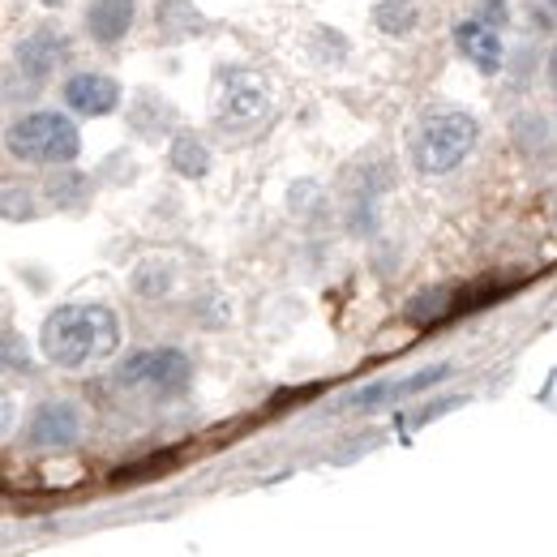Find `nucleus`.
I'll return each mask as SVG.
<instances>
[{
  "label": "nucleus",
  "mask_w": 557,
  "mask_h": 557,
  "mask_svg": "<svg viewBox=\"0 0 557 557\" xmlns=\"http://www.w3.org/2000/svg\"><path fill=\"white\" fill-rule=\"evenodd\" d=\"M154 26H159L163 35H172V39H185V35L202 30L207 17H202V9H198L194 0H159V9H154Z\"/></svg>",
  "instance_id": "nucleus-13"
},
{
  "label": "nucleus",
  "mask_w": 557,
  "mask_h": 557,
  "mask_svg": "<svg viewBox=\"0 0 557 557\" xmlns=\"http://www.w3.org/2000/svg\"><path fill=\"white\" fill-rule=\"evenodd\" d=\"M0 369H26V344L17 335H0Z\"/></svg>",
  "instance_id": "nucleus-17"
},
{
  "label": "nucleus",
  "mask_w": 557,
  "mask_h": 557,
  "mask_svg": "<svg viewBox=\"0 0 557 557\" xmlns=\"http://www.w3.org/2000/svg\"><path fill=\"white\" fill-rule=\"evenodd\" d=\"M61 95H65L70 112H77V116H90V121L112 116V112L121 108V99H125L121 82H116L112 73H99V70L70 73V77H65V86H61Z\"/></svg>",
  "instance_id": "nucleus-8"
},
{
  "label": "nucleus",
  "mask_w": 557,
  "mask_h": 557,
  "mask_svg": "<svg viewBox=\"0 0 557 557\" xmlns=\"http://www.w3.org/2000/svg\"><path fill=\"white\" fill-rule=\"evenodd\" d=\"M121 348V318L99 300H73L44 318L39 351L57 369H90Z\"/></svg>",
  "instance_id": "nucleus-1"
},
{
  "label": "nucleus",
  "mask_w": 557,
  "mask_h": 557,
  "mask_svg": "<svg viewBox=\"0 0 557 557\" xmlns=\"http://www.w3.org/2000/svg\"><path fill=\"white\" fill-rule=\"evenodd\" d=\"M172 262H159V258H150V262H141L138 271H134V292L146 296V300H159V296H168L172 292Z\"/></svg>",
  "instance_id": "nucleus-15"
},
{
  "label": "nucleus",
  "mask_w": 557,
  "mask_h": 557,
  "mask_svg": "<svg viewBox=\"0 0 557 557\" xmlns=\"http://www.w3.org/2000/svg\"><path fill=\"white\" fill-rule=\"evenodd\" d=\"M86 433V417L73 399H44L26 420V442L35 450H73Z\"/></svg>",
  "instance_id": "nucleus-6"
},
{
  "label": "nucleus",
  "mask_w": 557,
  "mask_h": 557,
  "mask_svg": "<svg viewBox=\"0 0 557 557\" xmlns=\"http://www.w3.org/2000/svg\"><path fill=\"white\" fill-rule=\"evenodd\" d=\"M9 424H13V404H9V395L0 391V433H9Z\"/></svg>",
  "instance_id": "nucleus-19"
},
{
  "label": "nucleus",
  "mask_w": 557,
  "mask_h": 557,
  "mask_svg": "<svg viewBox=\"0 0 557 557\" xmlns=\"http://www.w3.org/2000/svg\"><path fill=\"white\" fill-rule=\"evenodd\" d=\"M4 150H9L17 163L70 168L73 159L82 154V134H77V125H73L65 112L39 108V112L17 116V121L4 129Z\"/></svg>",
  "instance_id": "nucleus-3"
},
{
  "label": "nucleus",
  "mask_w": 557,
  "mask_h": 557,
  "mask_svg": "<svg viewBox=\"0 0 557 557\" xmlns=\"http://www.w3.org/2000/svg\"><path fill=\"white\" fill-rule=\"evenodd\" d=\"M168 168L176 172V176H185V181H202L210 172V146L198 134H189V129H181L172 146H168Z\"/></svg>",
  "instance_id": "nucleus-11"
},
{
  "label": "nucleus",
  "mask_w": 557,
  "mask_h": 557,
  "mask_svg": "<svg viewBox=\"0 0 557 557\" xmlns=\"http://www.w3.org/2000/svg\"><path fill=\"white\" fill-rule=\"evenodd\" d=\"M476 22L488 26V30L506 26V0H485V4H481V13H476Z\"/></svg>",
  "instance_id": "nucleus-18"
},
{
  "label": "nucleus",
  "mask_w": 557,
  "mask_h": 557,
  "mask_svg": "<svg viewBox=\"0 0 557 557\" xmlns=\"http://www.w3.org/2000/svg\"><path fill=\"white\" fill-rule=\"evenodd\" d=\"M455 44H459L463 61H472L485 77L502 73V65H506L502 35H497V30H488V26H481L476 17H468V22H459V26H455Z\"/></svg>",
  "instance_id": "nucleus-10"
},
{
  "label": "nucleus",
  "mask_w": 557,
  "mask_h": 557,
  "mask_svg": "<svg viewBox=\"0 0 557 557\" xmlns=\"http://www.w3.org/2000/svg\"><path fill=\"white\" fill-rule=\"evenodd\" d=\"M116 386L146 391L159 399H181L194 386V360L181 348H138L116 364Z\"/></svg>",
  "instance_id": "nucleus-4"
},
{
  "label": "nucleus",
  "mask_w": 557,
  "mask_h": 557,
  "mask_svg": "<svg viewBox=\"0 0 557 557\" xmlns=\"http://www.w3.org/2000/svg\"><path fill=\"white\" fill-rule=\"evenodd\" d=\"M214 116L232 134H245V129L262 125L271 116V82L253 70H227L219 82Z\"/></svg>",
  "instance_id": "nucleus-5"
},
{
  "label": "nucleus",
  "mask_w": 557,
  "mask_h": 557,
  "mask_svg": "<svg viewBox=\"0 0 557 557\" xmlns=\"http://www.w3.org/2000/svg\"><path fill=\"white\" fill-rule=\"evenodd\" d=\"M313 44H318L313 57H318L322 65H344L351 52L348 35H339V30H331V26H318V30H313Z\"/></svg>",
  "instance_id": "nucleus-16"
},
{
  "label": "nucleus",
  "mask_w": 557,
  "mask_h": 557,
  "mask_svg": "<svg viewBox=\"0 0 557 557\" xmlns=\"http://www.w3.org/2000/svg\"><path fill=\"white\" fill-rule=\"evenodd\" d=\"M73 57V44L65 30H57V26H35L22 44H17V52H13V65L22 70L26 82H35V86H44L48 77H57V70H65Z\"/></svg>",
  "instance_id": "nucleus-7"
},
{
  "label": "nucleus",
  "mask_w": 557,
  "mask_h": 557,
  "mask_svg": "<svg viewBox=\"0 0 557 557\" xmlns=\"http://www.w3.org/2000/svg\"><path fill=\"white\" fill-rule=\"evenodd\" d=\"M450 309H455V305H450V287H424L420 296L408 300L404 318H408L412 326H433V322H442Z\"/></svg>",
  "instance_id": "nucleus-14"
},
{
  "label": "nucleus",
  "mask_w": 557,
  "mask_h": 557,
  "mask_svg": "<svg viewBox=\"0 0 557 557\" xmlns=\"http://www.w3.org/2000/svg\"><path fill=\"white\" fill-rule=\"evenodd\" d=\"M373 26L386 39H408L420 26V4L417 0H373Z\"/></svg>",
  "instance_id": "nucleus-12"
},
{
  "label": "nucleus",
  "mask_w": 557,
  "mask_h": 557,
  "mask_svg": "<svg viewBox=\"0 0 557 557\" xmlns=\"http://www.w3.org/2000/svg\"><path fill=\"white\" fill-rule=\"evenodd\" d=\"M39 4H44V9H61L65 0H39Z\"/></svg>",
  "instance_id": "nucleus-20"
},
{
  "label": "nucleus",
  "mask_w": 557,
  "mask_h": 557,
  "mask_svg": "<svg viewBox=\"0 0 557 557\" xmlns=\"http://www.w3.org/2000/svg\"><path fill=\"white\" fill-rule=\"evenodd\" d=\"M82 26L99 48H116L138 26V0H90Z\"/></svg>",
  "instance_id": "nucleus-9"
},
{
  "label": "nucleus",
  "mask_w": 557,
  "mask_h": 557,
  "mask_svg": "<svg viewBox=\"0 0 557 557\" xmlns=\"http://www.w3.org/2000/svg\"><path fill=\"white\" fill-rule=\"evenodd\" d=\"M476 141H481V125L472 112L463 108L429 112L412 134V163L420 176H450L459 163H468Z\"/></svg>",
  "instance_id": "nucleus-2"
}]
</instances>
